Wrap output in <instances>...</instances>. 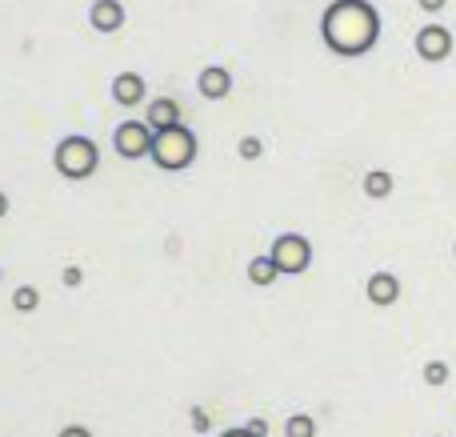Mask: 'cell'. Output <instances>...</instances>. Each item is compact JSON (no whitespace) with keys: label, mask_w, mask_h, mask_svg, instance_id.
<instances>
[{"label":"cell","mask_w":456,"mask_h":437,"mask_svg":"<svg viewBox=\"0 0 456 437\" xmlns=\"http://www.w3.org/2000/svg\"><path fill=\"white\" fill-rule=\"evenodd\" d=\"M284 437H316L313 414H292L289 422H284Z\"/></svg>","instance_id":"cell-15"},{"label":"cell","mask_w":456,"mask_h":437,"mask_svg":"<svg viewBox=\"0 0 456 437\" xmlns=\"http://www.w3.org/2000/svg\"><path fill=\"white\" fill-rule=\"evenodd\" d=\"M452 253H456V245H452Z\"/></svg>","instance_id":"cell-25"},{"label":"cell","mask_w":456,"mask_h":437,"mask_svg":"<svg viewBox=\"0 0 456 437\" xmlns=\"http://www.w3.org/2000/svg\"><path fill=\"white\" fill-rule=\"evenodd\" d=\"M364 193H369L372 201H385L388 193H393V173H385V169H372V173L364 177Z\"/></svg>","instance_id":"cell-13"},{"label":"cell","mask_w":456,"mask_h":437,"mask_svg":"<svg viewBox=\"0 0 456 437\" xmlns=\"http://www.w3.org/2000/svg\"><path fill=\"white\" fill-rule=\"evenodd\" d=\"M221 437H256V433H248V425H240V430H224Z\"/></svg>","instance_id":"cell-23"},{"label":"cell","mask_w":456,"mask_h":437,"mask_svg":"<svg viewBox=\"0 0 456 437\" xmlns=\"http://www.w3.org/2000/svg\"><path fill=\"white\" fill-rule=\"evenodd\" d=\"M192 430H200V433L208 430V417H205V409H192Z\"/></svg>","instance_id":"cell-20"},{"label":"cell","mask_w":456,"mask_h":437,"mask_svg":"<svg viewBox=\"0 0 456 437\" xmlns=\"http://www.w3.org/2000/svg\"><path fill=\"white\" fill-rule=\"evenodd\" d=\"M152 125V133H165V128H176L184 125L181 120V104L173 101V96H157V101L149 104V117H144Z\"/></svg>","instance_id":"cell-9"},{"label":"cell","mask_w":456,"mask_h":437,"mask_svg":"<svg viewBox=\"0 0 456 437\" xmlns=\"http://www.w3.org/2000/svg\"><path fill=\"white\" fill-rule=\"evenodd\" d=\"M417 56L420 61H449L452 56V32L444 29V24H425V29L417 32Z\"/></svg>","instance_id":"cell-6"},{"label":"cell","mask_w":456,"mask_h":437,"mask_svg":"<svg viewBox=\"0 0 456 437\" xmlns=\"http://www.w3.org/2000/svg\"><path fill=\"white\" fill-rule=\"evenodd\" d=\"M420 8H425V12H441L444 0H420Z\"/></svg>","instance_id":"cell-22"},{"label":"cell","mask_w":456,"mask_h":437,"mask_svg":"<svg viewBox=\"0 0 456 437\" xmlns=\"http://www.w3.org/2000/svg\"><path fill=\"white\" fill-rule=\"evenodd\" d=\"M197 93L205 96V101H224V96L232 93V72H228L224 64H208V69H200Z\"/></svg>","instance_id":"cell-7"},{"label":"cell","mask_w":456,"mask_h":437,"mask_svg":"<svg viewBox=\"0 0 456 437\" xmlns=\"http://www.w3.org/2000/svg\"><path fill=\"white\" fill-rule=\"evenodd\" d=\"M248 433L265 437V433H268V422H265V417H252V422H248Z\"/></svg>","instance_id":"cell-21"},{"label":"cell","mask_w":456,"mask_h":437,"mask_svg":"<svg viewBox=\"0 0 456 437\" xmlns=\"http://www.w3.org/2000/svg\"><path fill=\"white\" fill-rule=\"evenodd\" d=\"M321 40L345 61L372 53L380 40V12L369 0H332L321 16Z\"/></svg>","instance_id":"cell-1"},{"label":"cell","mask_w":456,"mask_h":437,"mask_svg":"<svg viewBox=\"0 0 456 437\" xmlns=\"http://www.w3.org/2000/svg\"><path fill=\"white\" fill-rule=\"evenodd\" d=\"M152 136L157 133H152L149 120H125V125L112 133V149H117L125 161H141L152 153Z\"/></svg>","instance_id":"cell-5"},{"label":"cell","mask_w":456,"mask_h":437,"mask_svg":"<svg viewBox=\"0 0 456 437\" xmlns=\"http://www.w3.org/2000/svg\"><path fill=\"white\" fill-rule=\"evenodd\" d=\"M425 382L428 385H444V382H449V366H444V361H428V366H425Z\"/></svg>","instance_id":"cell-17"},{"label":"cell","mask_w":456,"mask_h":437,"mask_svg":"<svg viewBox=\"0 0 456 437\" xmlns=\"http://www.w3.org/2000/svg\"><path fill=\"white\" fill-rule=\"evenodd\" d=\"M268 253H273L281 277H300V273L313 265V245H308V237H300V233H281Z\"/></svg>","instance_id":"cell-4"},{"label":"cell","mask_w":456,"mask_h":437,"mask_svg":"<svg viewBox=\"0 0 456 437\" xmlns=\"http://www.w3.org/2000/svg\"><path fill=\"white\" fill-rule=\"evenodd\" d=\"M53 165H56V173L69 177V181H85V177H93L96 169H101V149H96V141L72 133L56 144Z\"/></svg>","instance_id":"cell-3"},{"label":"cell","mask_w":456,"mask_h":437,"mask_svg":"<svg viewBox=\"0 0 456 437\" xmlns=\"http://www.w3.org/2000/svg\"><path fill=\"white\" fill-rule=\"evenodd\" d=\"M4 217H8V193L0 189V221H4Z\"/></svg>","instance_id":"cell-24"},{"label":"cell","mask_w":456,"mask_h":437,"mask_svg":"<svg viewBox=\"0 0 456 437\" xmlns=\"http://www.w3.org/2000/svg\"><path fill=\"white\" fill-rule=\"evenodd\" d=\"M88 24H93L96 32L125 29V4H120V0H93V8H88Z\"/></svg>","instance_id":"cell-8"},{"label":"cell","mask_w":456,"mask_h":437,"mask_svg":"<svg viewBox=\"0 0 456 437\" xmlns=\"http://www.w3.org/2000/svg\"><path fill=\"white\" fill-rule=\"evenodd\" d=\"M236 153H240L244 161H256L260 153H265V141H260V136H244V141L236 144Z\"/></svg>","instance_id":"cell-16"},{"label":"cell","mask_w":456,"mask_h":437,"mask_svg":"<svg viewBox=\"0 0 456 437\" xmlns=\"http://www.w3.org/2000/svg\"><path fill=\"white\" fill-rule=\"evenodd\" d=\"M152 165L165 169V173H181L197 161V133L189 125H176V128H165V133L152 136Z\"/></svg>","instance_id":"cell-2"},{"label":"cell","mask_w":456,"mask_h":437,"mask_svg":"<svg viewBox=\"0 0 456 437\" xmlns=\"http://www.w3.org/2000/svg\"><path fill=\"white\" fill-rule=\"evenodd\" d=\"M144 93H149V85H144L141 72H120V77L112 80V96H117V104H125V109L141 104Z\"/></svg>","instance_id":"cell-10"},{"label":"cell","mask_w":456,"mask_h":437,"mask_svg":"<svg viewBox=\"0 0 456 437\" xmlns=\"http://www.w3.org/2000/svg\"><path fill=\"white\" fill-rule=\"evenodd\" d=\"M12 309L24 313V317H28V313H37V309H40V289H37V285H20V289L12 293Z\"/></svg>","instance_id":"cell-14"},{"label":"cell","mask_w":456,"mask_h":437,"mask_svg":"<svg viewBox=\"0 0 456 437\" xmlns=\"http://www.w3.org/2000/svg\"><path fill=\"white\" fill-rule=\"evenodd\" d=\"M56 437H93V433H88L85 425H64V430L56 433Z\"/></svg>","instance_id":"cell-19"},{"label":"cell","mask_w":456,"mask_h":437,"mask_svg":"<svg viewBox=\"0 0 456 437\" xmlns=\"http://www.w3.org/2000/svg\"><path fill=\"white\" fill-rule=\"evenodd\" d=\"M364 293H369L372 305H396V297H401V281H396V273H372L369 285H364Z\"/></svg>","instance_id":"cell-11"},{"label":"cell","mask_w":456,"mask_h":437,"mask_svg":"<svg viewBox=\"0 0 456 437\" xmlns=\"http://www.w3.org/2000/svg\"><path fill=\"white\" fill-rule=\"evenodd\" d=\"M80 277H85V273H80L77 265H69V269H64V285H69V289H77V285H80Z\"/></svg>","instance_id":"cell-18"},{"label":"cell","mask_w":456,"mask_h":437,"mask_svg":"<svg viewBox=\"0 0 456 437\" xmlns=\"http://www.w3.org/2000/svg\"><path fill=\"white\" fill-rule=\"evenodd\" d=\"M276 277H281V269H276V261H273V253H260V257H252L248 261V281L252 285H276Z\"/></svg>","instance_id":"cell-12"}]
</instances>
